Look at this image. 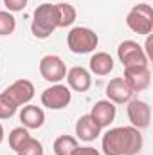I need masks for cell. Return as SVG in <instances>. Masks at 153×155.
<instances>
[{"mask_svg":"<svg viewBox=\"0 0 153 155\" xmlns=\"http://www.w3.org/2000/svg\"><path fill=\"white\" fill-rule=\"evenodd\" d=\"M70 99H72L70 88L65 85H60V83H56L41 92V105L50 110H61V108L69 107Z\"/></svg>","mask_w":153,"mask_h":155,"instance_id":"8992f818","label":"cell"},{"mask_svg":"<svg viewBox=\"0 0 153 155\" xmlns=\"http://www.w3.org/2000/svg\"><path fill=\"white\" fill-rule=\"evenodd\" d=\"M117 56L124 67H148V56L144 49L133 40H124L117 47Z\"/></svg>","mask_w":153,"mask_h":155,"instance_id":"5b68a950","label":"cell"},{"mask_svg":"<svg viewBox=\"0 0 153 155\" xmlns=\"http://www.w3.org/2000/svg\"><path fill=\"white\" fill-rule=\"evenodd\" d=\"M133 92L132 88L126 85V81L122 78H114L110 79V83L106 85V97L108 101H112L114 105H122V103H128L132 99Z\"/></svg>","mask_w":153,"mask_h":155,"instance_id":"8fae6325","label":"cell"},{"mask_svg":"<svg viewBox=\"0 0 153 155\" xmlns=\"http://www.w3.org/2000/svg\"><path fill=\"white\" fill-rule=\"evenodd\" d=\"M126 112H128V119L132 123L133 128L137 130H144L150 126V121H151V108L146 101H141V99H130L128 101V107H126Z\"/></svg>","mask_w":153,"mask_h":155,"instance_id":"ba28073f","label":"cell"},{"mask_svg":"<svg viewBox=\"0 0 153 155\" xmlns=\"http://www.w3.org/2000/svg\"><path fill=\"white\" fill-rule=\"evenodd\" d=\"M4 5L9 13H18L27 5V0H4Z\"/></svg>","mask_w":153,"mask_h":155,"instance_id":"603a6c76","label":"cell"},{"mask_svg":"<svg viewBox=\"0 0 153 155\" xmlns=\"http://www.w3.org/2000/svg\"><path fill=\"white\" fill-rule=\"evenodd\" d=\"M20 121H22V126L27 128V130H36L41 128L43 123H45V114L43 110L36 107V105H25L20 112Z\"/></svg>","mask_w":153,"mask_h":155,"instance_id":"4fadbf2b","label":"cell"},{"mask_svg":"<svg viewBox=\"0 0 153 155\" xmlns=\"http://www.w3.org/2000/svg\"><path fill=\"white\" fill-rule=\"evenodd\" d=\"M16 155H43V146H41V143L36 141V139H29L18 152Z\"/></svg>","mask_w":153,"mask_h":155,"instance_id":"7402d4cb","label":"cell"},{"mask_svg":"<svg viewBox=\"0 0 153 155\" xmlns=\"http://www.w3.org/2000/svg\"><path fill=\"white\" fill-rule=\"evenodd\" d=\"M16 110H18V107L7 97L5 92H2L0 94V119H11L16 114Z\"/></svg>","mask_w":153,"mask_h":155,"instance_id":"44dd1931","label":"cell"},{"mask_svg":"<svg viewBox=\"0 0 153 155\" xmlns=\"http://www.w3.org/2000/svg\"><path fill=\"white\" fill-rule=\"evenodd\" d=\"M67 81L69 87L76 92H86L92 85V76L85 67H72L67 72Z\"/></svg>","mask_w":153,"mask_h":155,"instance_id":"5bb4252c","label":"cell"},{"mask_svg":"<svg viewBox=\"0 0 153 155\" xmlns=\"http://www.w3.org/2000/svg\"><path fill=\"white\" fill-rule=\"evenodd\" d=\"M105 155H135L142 148L141 130L133 126H117L103 135Z\"/></svg>","mask_w":153,"mask_h":155,"instance_id":"6da1fadb","label":"cell"},{"mask_svg":"<svg viewBox=\"0 0 153 155\" xmlns=\"http://www.w3.org/2000/svg\"><path fill=\"white\" fill-rule=\"evenodd\" d=\"M4 92L16 107H22V105H29V101L34 97V85L29 79H18L13 85H9Z\"/></svg>","mask_w":153,"mask_h":155,"instance_id":"9c48e42d","label":"cell"},{"mask_svg":"<svg viewBox=\"0 0 153 155\" xmlns=\"http://www.w3.org/2000/svg\"><path fill=\"white\" fill-rule=\"evenodd\" d=\"M115 105L108 99H103V101H97L94 107H92V112H90V117L101 126V128H106L112 124V121L115 119Z\"/></svg>","mask_w":153,"mask_h":155,"instance_id":"7c38bea8","label":"cell"},{"mask_svg":"<svg viewBox=\"0 0 153 155\" xmlns=\"http://www.w3.org/2000/svg\"><path fill=\"white\" fill-rule=\"evenodd\" d=\"M72 155H101V153H99L96 148H92V146H85V148H79V146H77Z\"/></svg>","mask_w":153,"mask_h":155,"instance_id":"cb8c5ba5","label":"cell"},{"mask_svg":"<svg viewBox=\"0 0 153 155\" xmlns=\"http://www.w3.org/2000/svg\"><path fill=\"white\" fill-rule=\"evenodd\" d=\"M101 134V126L88 116H81L77 119L76 123V135L81 139V141H86V143H90V141H94L97 135Z\"/></svg>","mask_w":153,"mask_h":155,"instance_id":"9a60e30c","label":"cell"},{"mask_svg":"<svg viewBox=\"0 0 153 155\" xmlns=\"http://www.w3.org/2000/svg\"><path fill=\"white\" fill-rule=\"evenodd\" d=\"M56 7H58V27H70L76 22L77 15L74 5L61 2V4H56Z\"/></svg>","mask_w":153,"mask_h":155,"instance_id":"e0dca14e","label":"cell"},{"mask_svg":"<svg viewBox=\"0 0 153 155\" xmlns=\"http://www.w3.org/2000/svg\"><path fill=\"white\" fill-rule=\"evenodd\" d=\"M77 148V141L70 135H60L54 141V153L56 155H72Z\"/></svg>","mask_w":153,"mask_h":155,"instance_id":"ac0fdd59","label":"cell"},{"mask_svg":"<svg viewBox=\"0 0 153 155\" xmlns=\"http://www.w3.org/2000/svg\"><path fill=\"white\" fill-rule=\"evenodd\" d=\"M29 139H31V135H29V130H27V128H24V126L13 128L11 134H9V146H11L15 152H18Z\"/></svg>","mask_w":153,"mask_h":155,"instance_id":"d6986e66","label":"cell"},{"mask_svg":"<svg viewBox=\"0 0 153 155\" xmlns=\"http://www.w3.org/2000/svg\"><path fill=\"white\" fill-rule=\"evenodd\" d=\"M16 29V18L9 11H0V36H9Z\"/></svg>","mask_w":153,"mask_h":155,"instance_id":"ffe728a7","label":"cell"},{"mask_svg":"<svg viewBox=\"0 0 153 155\" xmlns=\"http://www.w3.org/2000/svg\"><path fill=\"white\" fill-rule=\"evenodd\" d=\"M2 141H4V128H2V124H0V144H2Z\"/></svg>","mask_w":153,"mask_h":155,"instance_id":"d4e9b609","label":"cell"},{"mask_svg":"<svg viewBox=\"0 0 153 155\" xmlns=\"http://www.w3.org/2000/svg\"><path fill=\"white\" fill-rule=\"evenodd\" d=\"M58 29V7L56 4H41L34 9L31 31L40 40L49 38Z\"/></svg>","mask_w":153,"mask_h":155,"instance_id":"7a4b0ae2","label":"cell"},{"mask_svg":"<svg viewBox=\"0 0 153 155\" xmlns=\"http://www.w3.org/2000/svg\"><path fill=\"white\" fill-rule=\"evenodd\" d=\"M126 25L137 35H150L153 31V9L150 4H137L126 16Z\"/></svg>","mask_w":153,"mask_h":155,"instance_id":"3957f363","label":"cell"},{"mask_svg":"<svg viewBox=\"0 0 153 155\" xmlns=\"http://www.w3.org/2000/svg\"><path fill=\"white\" fill-rule=\"evenodd\" d=\"M122 79L132 88V92H142L151 83V72L148 67H124Z\"/></svg>","mask_w":153,"mask_h":155,"instance_id":"30bf717a","label":"cell"},{"mask_svg":"<svg viewBox=\"0 0 153 155\" xmlns=\"http://www.w3.org/2000/svg\"><path fill=\"white\" fill-rule=\"evenodd\" d=\"M40 74L49 83H60L67 76V67L63 60L56 54H47L40 60Z\"/></svg>","mask_w":153,"mask_h":155,"instance_id":"52a82bcc","label":"cell"},{"mask_svg":"<svg viewBox=\"0 0 153 155\" xmlns=\"http://www.w3.org/2000/svg\"><path fill=\"white\" fill-rule=\"evenodd\" d=\"M90 71L96 76H106L114 71V58L108 52H96L90 58Z\"/></svg>","mask_w":153,"mask_h":155,"instance_id":"2e32d148","label":"cell"},{"mask_svg":"<svg viewBox=\"0 0 153 155\" xmlns=\"http://www.w3.org/2000/svg\"><path fill=\"white\" fill-rule=\"evenodd\" d=\"M99 43L97 35L88 27H74L67 35V45L74 54H86L96 51Z\"/></svg>","mask_w":153,"mask_h":155,"instance_id":"277c9868","label":"cell"}]
</instances>
